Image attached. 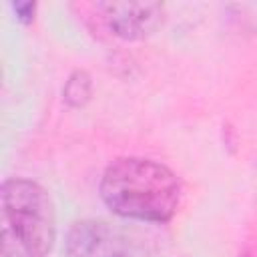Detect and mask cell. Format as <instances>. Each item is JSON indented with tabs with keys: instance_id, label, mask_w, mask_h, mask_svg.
I'll use <instances>...</instances> for the list:
<instances>
[{
	"instance_id": "6da1fadb",
	"label": "cell",
	"mask_w": 257,
	"mask_h": 257,
	"mask_svg": "<svg viewBox=\"0 0 257 257\" xmlns=\"http://www.w3.org/2000/svg\"><path fill=\"white\" fill-rule=\"evenodd\" d=\"M100 197L118 217L165 223L181 205L183 185L169 167L151 159L126 157L106 167Z\"/></svg>"
},
{
	"instance_id": "7a4b0ae2",
	"label": "cell",
	"mask_w": 257,
	"mask_h": 257,
	"mask_svg": "<svg viewBox=\"0 0 257 257\" xmlns=\"http://www.w3.org/2000/svg\"><path fill=\"white\" fill-rule=\"evenodd\" d=\"M2 257H46L56 239L50 195L34 181L8 179L0 189Z\"/></svg>"
},
{
	"instance_id": "3957f363",
	"label": "cell",
	"mask_w": 257,
	"mask_h": 257,
	"mask_svg": "<svg viewBox=\"0 0 257 257\" xmlns=\"http://www.w3.org/2000/svg\"><path fill=\"white\" fill-rule=\"evenodd\" d=\"M66 257H126V243L118 229L102 219H82L66 233Z\"/></svg>"
},
{
	"instance_id": "277c9868",
	"label": "cell",
	"mask_w": 257,
	"mask_h": 257,
	"mask_svg": "<svg viewBox=\"0 0 257 257\" xmlns=\"http://www.w3.org/2000/svg\"><path fill=\"white\" fill-rule=\"evenodd\" d=\"M108 28L124 40H141L153 34L165 14V6L159 2H114L100 4Z\"/></svg>"
},
{
	"instance_id": "5b68a950",
	"label": "cell",
	"mask_w": 257,
	"mask_h": 257,
	"mask_svg": "<svg viewBox=\"0 0 257 257\" xmlns=\"http://www.w3.org/2000/svg\"><path fill=\"white\" fill-rule=\"evenodd\" d=\"M90 94V80L84 72H76L68 78L64 86V100L72 106H80Z\"/></svg>"
},
{
	"instance_id": "8992f818",
	"label": "cell",
	"mask_w": 257,
	"mask_h": 257,
	"mask_svg": "<svg viewBox=\"0 0 257 257\" xmlns=\"http://www.w3.org/2000/svg\"><path fill=\"white\" fill-rule=\"evenodd\" d=\"M12 10L16 12V18L24 24L34 20V12H36V4L34 2H16L12 4Z\"/></svg>"
}]
</instances>
